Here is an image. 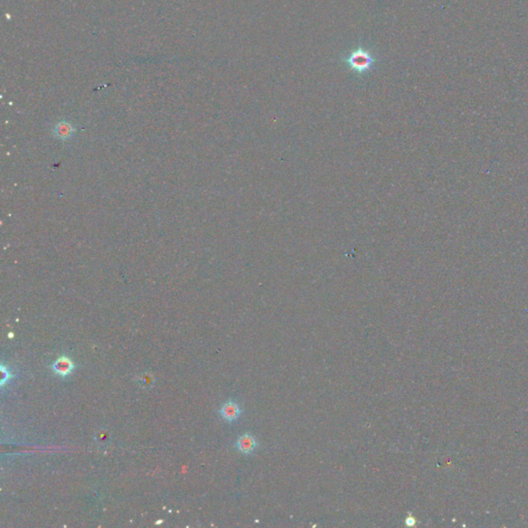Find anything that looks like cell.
<instances>
[{
  "mask_svg": "<svg viewBox=\"0 0 528 528\" xmlns=\"http://www.w3.org/2000/svg\"><path fill=\"white\" fill-rule=\"evenodd\" d=\"M348 66L357 73H364L371 69L372 65L376 62L372 54L363 48H358L352 51L348 57L344 59Z\"/></svg>",
  "mask_w": 528,
  "mask_h": 528,
  "instance_id": "6da1fadb",
  "label": "cell"
},
{
  "mask_svg": "<svg viewBox=\"0 0 528 528\" xmlns=\"http://www.w3.org/2000/svg\"><path fill=\"white\" fill-rule=\"evenodd\" d=\"M240 414H241V409L233 401H230V402L224 404L220 410L221 417L227 422L236 421L239 418Z\"/></svg>",
  "mask_w": 528,
  "mask_h": 528,
  "instance_id": "7a4b0ae2",
  "label": "cell"
},
{
  "mask_svg": "<svg viewBox=\"0 0 528 528\" xmlns=\"http://www.w3.org/2000/svg\"><path fill=\"white\" fill-rule=\"evenodd\" d=\"M257 446L258 444H257L256 439L253 436L249 435V433L240 436L235 443V447L237 451H239L240 453L246 454V455L252 454L253 452L256 450Z\"/></svg>",
  "mask_w": 528,
  "mask_h": 528,
  "instance_id": "3957f363",
  "label": "cell"
},
{
  "mask_svg": "<svg viewBox=\"0 0 528 528\" xmlns=\"http://www.w3.org/2000/svg\"><path fill=\"white\" fill-rule=\"evenodd\" d=\"M52 367L56 374L60 376H67L74 369V364L67 356H61L53 363Z\"/></svg>",
  "mask_w": 528,
  "mask_h": 528,
  "instance_id": "277c9868",
  "label": "cell"
},
{
  "mask_svg": "<svg viewBox=\"0 0 528 528\" xmlns=\"http://www.w3.org/2000/svg\"><path fill=\"white\" fill-rule=\"evenodd\" d=\"M154 381H155L154 376L152 375V373H150V372H145L139 378V384L144 389H149L152 387L154 384Z\"/></svg>",
  "mask_w": 528,
  "mask_h": 528,
  "instance_id": "5b68a950",
  "label": "cell"
},
{
  "mask_svg": "<svg viewBox=\"0 0 528 528\" xmlns=\"http://www.w3.org/2000/svg\"><path fill=\"white\" fill-rule=\"evenodd\" d=\"M95 440L98 444L100 445H105L109 442V435L104 431V430H101V431H98L97 435L95 436Z\"/></svg>",
  "mask_w": 528,
  "mask_h": 528,
  "instance_id": "8992f818",
  "label": "cell"
},
{
  "mask_svg": "<svg viewBox=\"0 0 528 528\" xmlns=\"http://www.w3.org/2000/svg\"><path fill=\"white\" fill-rule=\"evenodd\" d=\"M2 370H3V380H2V385H5L6 382L10 381L11 378H12V373L9 369H7L5 366L2 367Z\"/></svg>",
  "mask_w": 528,
  "mask_h": 528,
  "instance_id": "52a82bcc",
  "label": "cell"
}]
</instances>
